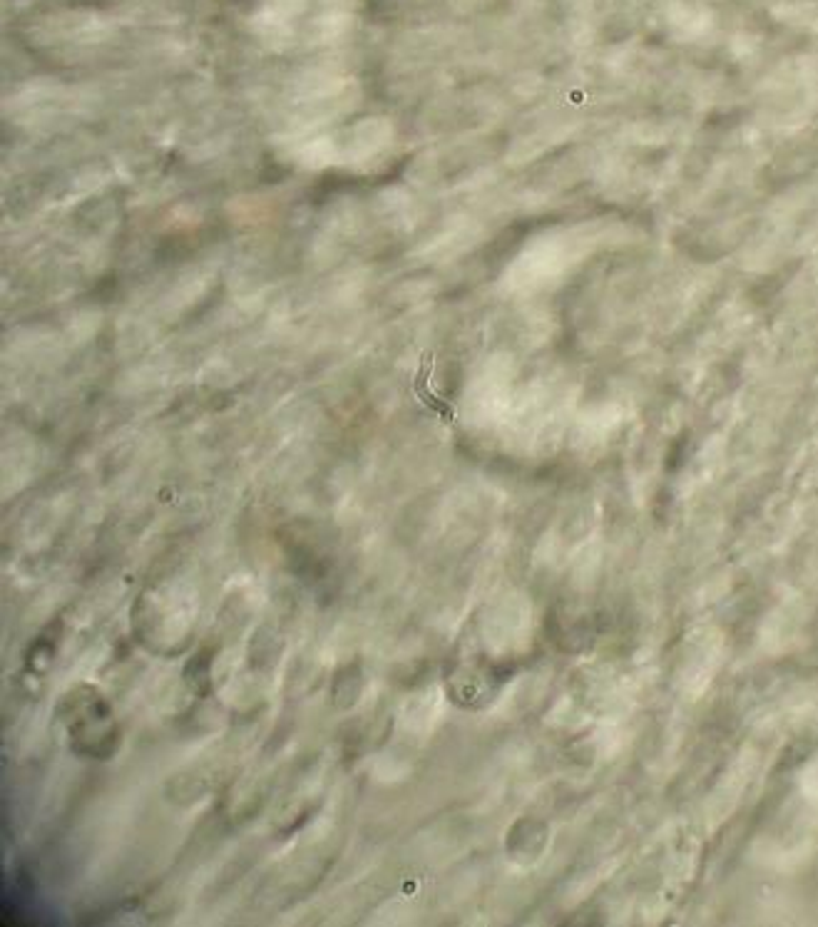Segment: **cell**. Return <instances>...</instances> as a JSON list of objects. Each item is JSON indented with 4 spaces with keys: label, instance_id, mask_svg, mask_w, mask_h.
<instances>
[{
    "label": "cell",
    "instance_id": "1",
    "mask_svg": "<svg viewBox=\"0 0 818 927\" xmlns=\"http://www.w3.org/2000/svg\"><path fill=\"white\" fill-rule=\"evenodd\" d=\"M431 371H433V354H424L421 371H418V378H415V394H418V398H421V401H424V404L428 405L433 413H438L443 421L453 423V418H455L453 408L448 404H443L441 398H438V395L431 391V385H428V381H431Z\"/></svg>",
    "mask_w": 818,
    "mask_h": 927
}]
</instances>
